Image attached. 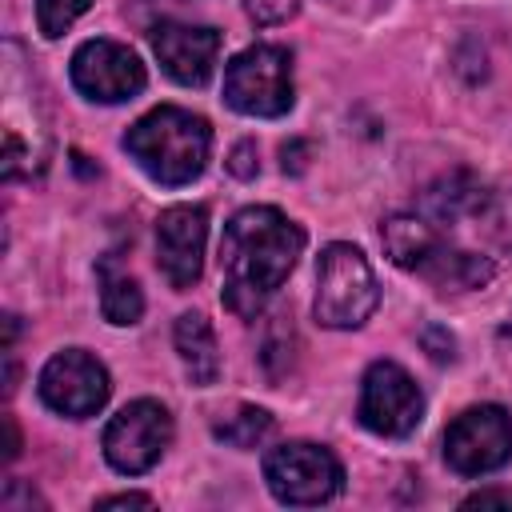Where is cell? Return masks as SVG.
Returning <instances> with one entry per match:
<instances>
[{
  "label": "cell",
  "instance_id": "obj_27",
  "mask_svg": "<svg viewBox=\"0 0 512 512\" xmlns=\"http://www.w3.org/2000/svg\"><path fill=\"white\" fill-rule=\"evenodd\" d=\"M500 244H504V248L512 252V212H508V216L500 220Z\"/></svg>",
  "mask_w": 512,
  "mask_h": 512
},
{
  "label": "cell",
  "instance_id": "obj_14",
  "mask_svg": "<svg viewBox=\"0 0 512 512\" xmlns=\"http://www.w3.org/2000/svg\"><path fill=\"white\" fill-rule=\"evenodd\" d=\"M416 276H424L436 292H472V288H484L496 276V268L488 256H476V252H464V248L436 240V248L416 268Z\"/></svg>",
  "mask_w": 512,
  "mask_h": 512
},
{
  "label": "cell",
  "instance_id": "obj_21",
  "mask_svg": "<svg viewBox=\"0 0 512 512\" xmlns=\"http://www.w3.org/2000/svg\"><path fill=\"white\" fill-rule=\"evenodd\" d=\"M420 340H424V348H428L432 360H452V356H456V340H452L448 328H440V324H428V328L420 332Z\"/></svg>",
  "mask_w": 512,
  "mask_h": 512
},
{
  "label": "cell",
  "instance_id": "obj_11",
  "mask_svg": "<svg viewBox=\"0 0 512 512\" xmlns=\"http://www.w3.org/2000/svg\"><path fill=\"white\" fill-rule=\"evenodd\" d=\"M204 240H208V212L200 204H172L156 220V264L164 280L184 292L204 272Z\"/></svg>",
  "mask_w": 512,
  "mask_h": 512
},
{
  "label": "cell",
  "instance_id": "obj_7",
  "mask_svg": "<svg viewBox=\"0 0 512 512\" xmlns=\"http://www.w3.org/2000/svg\"><path fill=\"white\" fill-rule=\"evenodd\" d=\"M444 460L460 476H484L512 460V416L500 404L464 408L444 432Z\"/></svg>",
  "mask_w": 512,
  "mask_h": 512
},
{
  "label": "cell",
  "instance_id": "obj_15",
  "mask_svg": "<svg viewBox=\"0 0 512 512\" xmlns=\"http://www.w3.org/2000/svg\"><path fill=\"white\" fill-rule=\"evenodd\" d=\"M172 340H176V352H180V364H184L188 380L196 388H208L220 376V348H216V332H212L208 316L204 312L176 316Z\"/></svg>",
  "mask_w": 512,
  "mask_h": 512
},
{
  "label": "cell",
  "instance_id": "obj_9",
  "mask_svg": "<svg viewBox=\"0 0 512 512\" xmlns=\"http://www.w3.org/2000/svg\"><path fill=\"white\" fill-rule=\"evenodd\" d=\"M108 392H112L108 368L96 356H88L84 348H64L40 368V400L68 420L96 416L104 408Z\"/></svg>",
  "mask_w": 512,
  "mask_h": 512
},
{
  "label": "cell",
  "instance_id": "obj_20",
  "mask_svg": "<svg viewBox=\"0 0 512 512\" xmlns=\"http://www.w3.org/2000/svg\"><path fill=\"white\" fill-rule=\"evenodd\" d=\"M244 4H248V16L260 24H280L296 12V0H244Z\"/></svg>",
  "mask_w": 512,
  "mask_h": 512
},
{
  "label": "cell",
  "instance_id": "obj_26",
  "mask_svg": "<svg viewBox=\"0 0 512 512\" xmlns=\"http://www.w3.org/2000/svg\"><path fill=\"white\" fill-rule=\"evenodd\" d=\"M20 452V432H16V420L4 416V460H12Z\"/></svg>",
  "mask_w": 512,
  "mask_h": 512
},
{
  "label": "cell",
  "instance_id": "obj_23",
  "mask_svg": "<svg viewBox=\"0 0 512 512\" xmlns=\"http://www.w3.org/2000/svg\"><path fill=\"white\" fill-rule=\"evenodd\" d=\"M308 144L304 140H288L284 148H280V156H284V172H304L308 168Z\"/></svg>",
  "mask_w": 512,
  "mask_h": 512
},
{
  "label": "cell",
  "instance_id": "obj_18",
  "mask_svg": "<svg viewBox=\"0 0 512 512\" xmlns=\"http://www.w3.org/2000/svg\"><path fill=\"white\" fill-rule=\"evenodd\" d=\"M212 432H216V440H224L232 448H256L272 432V416L256 404H236L228 416H220L212 424Z\"/></svg>",
  "mask_w": 512,
  "mask_h": 512
},
{
  "label": "cell",
  "instance_id": "obj_16",
  "mask_svg": "<svg viewBox=\"0 0 512 512\" xmlns=\"http://www.w3.org/2000/svg\"><path fill=\"white\" fill-rule=\"evenodd\" d=\"M436 240L440 236L432 232V224L424 216H412V212H396L380 224V244H384L388 260L404 272H416L424 264V256L436 248Z\"/></svg>",
  "mask_w": 512,
  "mask_h": 512
},
{
  "label": "cell",
  "instance_id": "obj_2",
  "mask_svg": "<svg viewBox=\"0 0 512 512\" xmlns=\"http://www.w3.org/2000/svg\"><path fill=\"white\" fill-rule=\"evenodd\" d=\"M124 152L156 180L168 188L192 184L208 156H212V128L204 116L176 108V104H160L152 112H144L128 132H124Z\"/></svg>",
  "mask_w": 512,
  "mask_h": 512
},
{
  "label": "cell",
  "instance_id": "obj_6",
  "mask_svg": "<svg viewBox=\"0 0 512 512\" xmlns=\"http://www.w3.org/2000/svg\"><path fill=\"white\" fill-rule=\"evenodd\" d=\"M356 416L376 436H392V440L412 436L424 420V392L396 360H376L360 380Z\"/></svg>",
  "mask_w": 512,
  "mask_h": 512
},
{
  "label": "cell",
  "instance_id": "obj_12",
  "mask_svg": "<svg viewBox=\"0 0 512 512\" xmlns=\"http://www.w3.org/2000/svg\"><path fill=\"white\" fill-rule=\"evenodd\" d=\"M152 52L160 60V68L184 84V88H200L208 84L216 56H220V32L208 24H184V20H160L152 28Z\"/></svg>",
  "mask_w": 512,
  "mask_h": 512
},
{
  "label": "cell",
  "instance_id": "obj_4",
  "mask_svg": "<svg viewBox=\"0 0 512 512\" xmlns=\"http://www.w3.org/2000/svg\"><path fill=\"white\" fill-rule=\"evenodd\" d=\"M224 100L240 116H284L296 100L292 52L280 44H252L236 52L224 68Z\"/></svg>",
  "mask_w": 512,
  "mask_h": 512
},
{
  "label": "cell",
  "instance_id": "obj_1",
  "mask_svg": "<svg viewBox=\"0 0 512 512\" xmlns=\"http://www.w3.org/2000/svg\"><path fill=\"white\" fill-rule=\"evenodd\" d=\"M304 252V228L288 220L272 204L240 208L224 224L220 240V272H224V308L240 320H256V312L276 296V288L296 268Z\"/></svg>",
  "mask_w": 512,
  "mask_h": 512
},
{
  "label": "cell",
  "instance_id": "obj_8",
  "mask_svg": "<svg viewBox=\"0 0 512 512\" xmlns=\"http://www.w3.org/2000/svg\"><path fill=\"white\" fill-rule=\"evenodd\" d=\"M172 444V416L160 400H132L124 404L104 428V460L124 472H148Z\"/></svg>",
  "mask_w": 512,
  "mask_h": 512
},
{
  "label": "cell",
  "instance_id": "obj_17",
  "mask_svg": "<svg viewBox=\"0 0 512 512\" xmlns=\"http://www.w3.org/2000/svg\"><path fill=\"white\" fill-rule=\"evenodd\" d=\"M96 276H100V312H104V320L108 324H120V328L124 324H136L144 316V292H140V284L132 276L116 272V256H104L100 268H96Z\"/></svg>",
  "mask_w": 512,
  "mask_h": 512
},
{
  "label": "cell",
  "instance_id": "obj_10",
  "mask_svg": "<svg viewBox=\"0 0 512 512\" xmlns=\"http://www.w3.org/2000/svg\"><path fill=\"white\" fill-rule=\"evenodd\" d=\"M72 84L96 104H124L144 92V64L132 48L116 40H84L72 52Z\"/></svg>",
  "mask_w": 512,
  "mask_h": 512
},
{
  "label": "cell",
  "instance_id": "obj_28",
  "mask_svg": "<svg viewBox=\"0 0 512 512\" xmlns=\"http://www.w3.org/2000/svg\"><path fill=\"white\" fill-rule=\"evenodd\" d=\"M504 336L512 340V312H508V320H504Z\"/></svg>",
  "mask_w": 512,
  "mask_h": 512
},
{
  "label": "cell",
  "instance_id": "obj_13",
  "mask_svg": "<svg viewBox=\"0 0 512 512\" xmlns=\"http://www.w3.org/2000/svg\"><path fill=\"white\" fill-rule=\"evenodd\" d=\"M488 208H492V192L468 168L444 172L436 184L424 188V212L436 224H456V220H468V216H484Z\"/></svg>",
  "mask_w": 512,
  "mask_h": 512
},
{
  "label": "cell",
  "instance_id": "obj_25",
  "mask_svg": "<svg viewBox=\"0 0 512 512\" xmlns=\"http://www.w3.org/2000/svg\"><path fill=\"white\" fill-rule=\"evenodd\" d=\"M484 504H508L512 508V488H480L464 500V508H484Z\"/></svg>",
  "mask_w": 512,
  "mask_h": 512
},
{
  "label": "cell",
  "instance_id": "obj_3",
  "mask_svg": "<svg viewBox=\"0 0 512 512\" xmlns=\"http://www.w3.org/2000/svg\"><path fill=\"white\" fill-rule=\"evenodd\" d=\"M380 304V284L356 244H328L316 260L312 312L324 328H360Z\"/></svg>",
  "mask_w": 512,
  "mask_h": 512
},
{
  "label": "cell",
  "instance_id": "obj_5",
  "mask_svg": "<svg viewBox=\"0 0 512 512\" xmlns=\"http://www.w3.org/2000/svg\"><path fill=\"white\" fill-rule=\"evenodd\" d=\"M264 484L280 504H324L344 488V468L324 444L288 440L264 456Z\"/></svg>",
  "mask_w": 512,
  "mask_h": 512
},
{
  "label": "cell",
  "instance_id": "obj_22",
  "mask_svg": "<svg viewBox=\"0 0 512 512\" xmlns=\"http://www.w3.org/2000/svg\"><path fill=\"white\" fill-rule=\"evenodd\" d=\"M228 168H232V176H240V180H252L256 176V144H236L232 148V160H228Z\"/></svg>",
  "mask_w": 512,
  "mask_h": 512
},
{
  "label": "cell",
  "instance_id": "obj_19",
  "mask_svg": "<svg viewBox=\"0 0 512 512\" xmlns=\"http://www.w3.org/2000/svg\"><path fill=\"white\" fill-rule=\"evenodd\" d=\"M88 4L92 0H36V24L48 40H56L88 12Z\"/></svg>",
  "mask_w": 512,
  "mask_h": 512
},
{
  "label": "cell",
  "instance_id": "obj_24",
  "mask_svg": "<svg viewBox=\"0 0 512 512\" xmlns=\"http://www.w3.org/2000/svg\"><path fill=\"white\" fill-rule=\"evenodd\" d=\"M96 508H152V496H144V492H116V496L96 500Z\"/></svg>",
  "mask_w": 512,
  "mask_h": 512
}]
</instances>
